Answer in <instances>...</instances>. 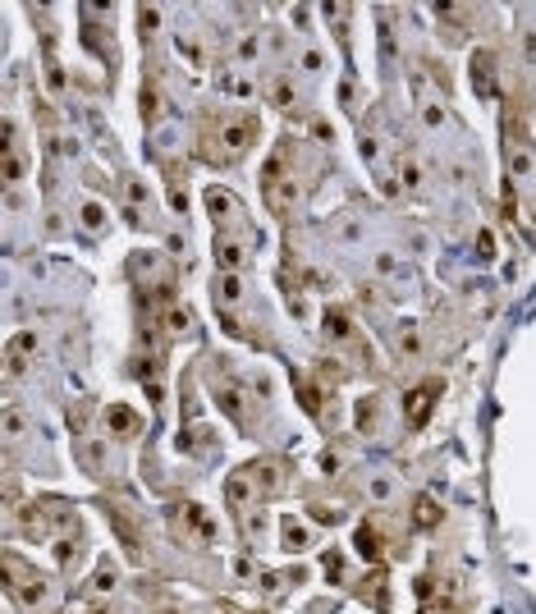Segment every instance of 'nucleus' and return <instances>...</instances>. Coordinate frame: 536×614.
I'll list each match as a JSON object with an SVG mask.
<instances>
[{"instance_id":"nucleus-21","label":"nucleus","mask_w":536,"mask_h":614,"mask_svg":"<svg viewBox=\"0 0 536 614\" xmlns=\"http://www.w3.org/2000/svg\"><path fill=\"white\" fill-rule=\"evenodd\" d=\"M403 188H422V166L417 161H403Z\"/></svg>"},{"instance_id":"nucleus-32","label":"nucleus","mask_w":536,"mask_h":614,"mask_svg":"<svg viewBox=\"0 0 536 614\" xmlns=\"http://www.w3.org/2000/svg\"><path fill=\"white\" fill-rule=\"evenodd\" d=\"M225 614H239V610H225Z\"/></svg>"},{"instance_id":"nucleus-7","label":"nucleus","mask_w":536,"mask_h":614,"mask_svg":"<svg viewBox=\"0 0 536 614\" xmlns=\"http://www.w3.org/2000/svg\"><path fill=\"white\" fill-rule=\"evenodd\" d=\"M280 546L293 550V555H298V550H307V527H302L298 518H284V523H280Z\"/></svg>"},{"instance_id":"nucleus-13","label":"nucleus","mask_w":536,"mask_h":614,"mask_svg":"<svg viewBox=\"0 0 536 614\" xmlns=\"http://www.w3.org/2000/svg\"><path fill=\"white\" fill-rule=\"evenodd\" d=\"M156 115H161V97H156V88L147 83V88H142V119H147V124H152V119H156Z\"/></svg>"},{"instance_id":"nucleus-8","label":"nucleus","mask_w":536,"mask_h":614,"mask_svg":"<svg viewBox=\"0 0 536 614\" xmlns=\"http://www.w3.org/2000/svg\"><path fill=\"white\" fill-rule=\"evenodd\" d=\"M206 206H211V220H234V211H239V202L225 188H211L206 193Z\"/></svg>"},{"instance_id":"nucleus-31","label":"nucleus","mask_w":536,"mask_h":614,"mask_svg":"<svg viewBox=\"0 0 536 614\" xmlns=\"http://www.w3.org/2000/svg\"><path fill=\"white\" fill-rule=\"evenodd\" d=\"M527 60H536V32H527Z\"/></svg>"},{"instance_id":"nucleus-3","label":"nucleus","mask_w":536,"mask_h":614,"mask_svg":"<svg viewBox=\"0 0 536 614\" xmlns=\"http://www.w3.org/2000/svg\"><path fill=\"white\" fill-rule=\"evenodd\" d=\"M472 83H477L481 97L495 92V55H490V51H477V55H472Z\"/></svg>"},{"instance_id":"nucleus-20","label":"nucleus","mask_w":536,"mask_h":614,"mask_svg":"<svg viewBox=\"0 0 536 614\" xmlns=\"http://www.w3.org/2000/svg\"><path fill=\"white\" fill-rule=\"evenodd\" d=\"M5 436H10V440H19V436H23V413H19V408L5 413Z\"/></svg>"},{"instance_id":"nucleus-24","label":"nucleus","mask_w":536,"mask_h":614,"mask_svg":"<svg viewBox=\"0 0 536 614\" xmlns=\"http://www.w3.org/2000/svg\"><path fill=\"white\" fill-rule=\"evenodd\" d=\"M184 326H188V312H184V307L166 312V331H184Z\"/></svg>"},{"instance_id":"nucleus-1","label":"nucleus","mask_w":536,"mask_h":614,"mask_svg":"<svg viewBox=\"0 0 536 614\" xmlns=\"http://www.w3.org/2000/svg\"><path fill=\"white\" fill-rule=\"evenodd\" d=\"M253 133H257V119L253 115H239V119H229V124L220 128V161H229V156H239L248 142H253Z\"/></svg>"},{"instance_id":"nucleus-6","label":"nucleus","mask_w":536,"mask_h":614,"mask_svg":"<svg viewBox=\"0 0 536 614\" xmlns=\"http://www.w3.org/2000/svg\"><path fill=\"white\" fill-rule=\"evenodd\" d=\"M436 390H440V385H417V390L403 399V413H408V422H427V408H431V399H436Z\"/></svg>"},{"instance_id":"nucleus-22","label":"nucleus","mask_w":536,"mask_h":614,"mask_svg":"<svg viewBox=\"0 0 536 614\" xmlns=\"http://www.w3.org/2000/svg\"><path fill=\"white\" fill-rule=\"evenodd\" d=\"M298 399H302V408H307V413H316V408H321V403H316V390L307 385V380H298Z\"/></svg>"},{"instance_id":"nucleus-15","label":"nucleus","mask_w":536,"mask_h":614,"mask_svg":"<svg viewBox=\"0 0 536 614\" xmlns=\"http://www.w3.org/2000/svg\"><path fill=\"white\" fill-rule=\"evenodd\" d=\"M83 225H88V229H101V225H106V206H101V202H83Z\"/></svg>"},{"instance_id":"nucleus-27","label":"nucleus","mask_w":536,"mask_h":614,"mask_svg":"<svg viewBox=\"0 0 536 614\" xmlns=\"http://www.w3.org/2000/svg\"><path fill=\"white\" fill-rule=\"evenodd\" d=\"M239 55L253 60V55H257V37H243V41H239Z\"/></svg>"},{"instance_id":"nucleus-4","label":"nucleus","mask_w":536,"mask_h":614,"mask_svg":"<svg viewBox=\"0 0 536 614\" xmlns=\"http://www.w3.org/2000/svg\"><path fill=\"white\" fill-rule=\"evenodd\" d=\"M101 509H106V518H110V527H115V536H119V541H124L128 559H138V555H142V550H138V532H133V523H128V518L119 514L115 505H101Z\"/></svg>"},{"instance_id":"nucleus-25","label":"nucleus","mask_w":536,"mask_h":614,"mask_svg":"<svg viewBox=\"0 0 536 614\" xmlns=\"http://www.w3.org/2000/svg\"><path fill=\"white\" fill-rule=\"evenodd\" d=\"M138 23H142V37H152V32H156V10H142Z\"/></svg>"},{"instance_id":"nucleus-9","label":"nucleus","mask_w":536,"mask_h":614,"mask_svg":"<svg viewBox=\"0 0 536 614\" xmlns=\"http://www.w3.org/2000/svg\"><path fill=\"white\" fill-rule=\"evenodd\" d=\"M215 298H220V302H225V307H234V302H239V298H243V280H239V275H234V271H225V275H220V280H215Z\"/></svg>"},{"instance_id":"nucleus-10","label":"nucleus","mask_w":536,"mask_h":614,"mask_svg":"<svg viewBox=\"0 0 536 614\" xmlns=\"http://www.w3.org/2000/svg\"><path fill=\"white\" fill-rule=\"evenodd\" d=\"M358 550H362V559H380V532L376 527H367V523L358 527Z\"/></svg>"},{"instance_id":"nucleus-16","label":"nucleus","mask_w":536,"mask_h":614,"mask_svg":"<svg viewBox=\"0 0 536 614\" xmlns=\"http://www.w3.org/2000/svg\"><path fill=\"white\" fill-rule=\"evenodd\" d=\"M326 331H330V335H340V340H349V335H353V326H349V316H344V312H326Z\"/></svg>"},{"instance_id":"nucleus-19","label":"nucleus","mask_w":536,"mask_h":614,"mask_svg":"<svg viewBox=\"0 0 536 614\" xmlns=\"http://www.w3.org/2000/svg\"><path fill=\"white\" fill-rule=\"evenodd\" d=\"M110 587H115V568L101 564V568H97V578H92V592H110Z\"/></svg>"},{"instance_id":"nucleus-5","label":"nucleus","mask_w":536,"mask_h":614,"mask_svg":"<svg viewBox=\"0 0 536 614\" xmlns=\"http://www.w3.org/2000/svg\"><path fill=\"white\" fill-rule=\"evenodd\" d=\"M106 427L119 431V436H133V431L142 427V418H138L133 408H124V403H110V408H106Z\"/></svg>"},{"instance_id":"nucleus-29","label":"nucleus","mask_w":536,"mask_h":614,"mask_svg":"<svg viewBox=\"0 0 536 614\" xmlns=\"http://www.w3.org/2000/svg\"><path fill=\"white\" fill-rule=\"evenodd\" d=\"M321 468L326 472H340V454H335V449H330V454H321Z\"/></svg>"},{"instance_id":"nucleus-28","label":"nucleus","mask_w":536,"mask_h":614,"mask_svg":"<svg viewBox=\"0 0 536 614\" xmlns=\"http://www.w3.org/2000/svg\"><path fill=\"white\" fill-rule=\"evenodd\" d=\"M403 353H417V331H413V326L403 331Z\"/></svg>"},{"instance_id":"nucleus-12","label":"nucleus","mask_w":536,"mask_h":614,"mask_svg":"<svg viewBox=\"0 0 536 614\" xmlns=\"http://www.w3.org/2000/svg\"><path fill=\"white\" fill-rule=\"evenodd\" d=\"M413 518H417V527H436L440 523V505H436V500H417Z\"/></svg>"},{"instance_id":"nucleus-18","label":"nucleus","mask_w":536,"mask_h":614,"mask_svg":"<svg viewBox=\"0 0 536 614\" xmlns=\"http://www.w3.org/2000/svg\"><path fill=\"white\" fill-rule=\"evenodd\" d=\"M10 353H19V358H23V353H37V335H32V331H23V335H14V344H10Z\"/></svg>"},{"instance_id":"nucleus-23","label":"nucleus","mask_w":536,"mask_h":614,"mask_svg":"<svg viewBox=\"0 0 536 614\" xmlns=\"http://www.w3.org/2000/svg\"><path fill=\"white\" fill-rule=\"evenodd\" d=\"M5 179H23V166H19V156H14V152H5Z\"/></svg>"},{"instance_id":"nucleus-11","label":"nucleus","mask_w":536,"mask_h":614,"mask_svg":"<svg viewBox=\"0 0 536 614\" xmlns=\"http://www.w3.org/2000/svg\"><path fill=\"white\" fill-rule=\"evenodd\" d=\"M215 403H220V408L229 413V418H234V422H243V403H239V390H229V385H220V390H215Z\"/></svg>"},{"instance_id":"nucleus-14","label":"nucleus","mask_w":536,"mask_h":614,"mask_svg":"<svg viewBox=\"0 0 536 614\" xmlns=\"http://www.w3.org/2000/svg\"><path fill=\"white\" fill-rule=\"evenodd\" d=\"M271 97H275V106H293V97H298V92H293L289 79H275L271 83Z\"/></svg>"},{"instance_id":"nucleus-26","label":"nucleus","mask_w":536,"mask_h":614,"mask_svg":"<svg viewBox=\"0 0 536 614\" xmlns=\"http://www.w3.org/2000/svg\"><path fill=\"white\" fill-rule=\"evenodd\" d=\"M371 495H376V500H390V481L376 477V481H371Z\"/></svg>"},{"instance_id":"nucleus-17","label":"nucleus","mask_w":536,"mask_h":614,"mask_svg":"<svg viewBox=\"0 0 536 614\" xmlns=\"http://www.w3.org/2000/svg\"><path fill=\"white\" fill-rule=\"evenodd\" d=\"M376 413H380V403H376V399H362V403H358V427H362V431H371V427H376Z\"/></svg>"},{"instance_id":"nucleus-30","label":"nucleus","mask_w":536,"mask_h":614,"mask_svg":"<svg viewBox=\"0 0 536 614\" xmlns=\"http://www.w3.org/2000/svg\"><path fill=\"white\" fill-rule=\"evenodd\" d=\"M477 253H481V257H490V253H495V239L481 234V239H477Z\"/></svg>"},{"instance_id":"nucleus-2","label":"nucleus","mask_w":536,"mask_h":614,"mask_svg":"<svg viewBox=\"0 0 536 614\" xmlns=\"http://www.w3.org/2000/svg\"><path fill=\"white\" fill-rule=\"evenodd\" d=\"M243 262H248V253H243L239 239H229V234L215 239V266H220V271H234L239 275V266H243Z\"/></svg>"}]
</instances>
